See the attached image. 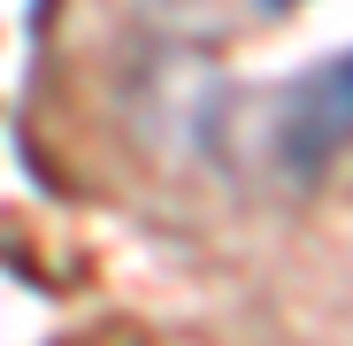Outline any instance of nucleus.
<instances>
[{"instance_id":"f257e3e1","label":"nucleus","mask_w":353,"mask_h":346,"mask_svg":"<svg viewBox=\"0 0 353 346\" xmlns=\"http://www.w3.org/2000/svg\"><path fill=\"white\" fill-rule=\"evenodd\" d=\"M345 146H353V54H338L315 77H300V93L284 100V124H276V154L300 177H315Z\"/></svg>"}]
</instances>
